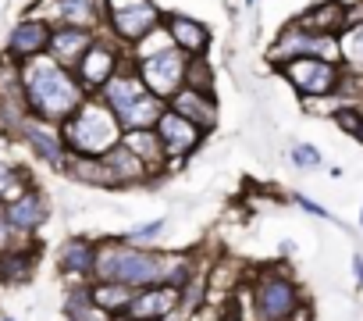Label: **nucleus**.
Returning a JSON list of instances; mask_svg holds the SVG:
<instances>
[{"label":"nucleus","instance_id":"1","mask_svg":"<svg viewBox=\"0 0 363 321\" xmlns=\"http://www.w3.org/2000/svg\"><path fill=\"white\" fill-rule=\"evenodd\" d=\"M18 82H22V93L29 100V111L61 125L65 118H72L82 100L89 97L86 86L79 82V75L65 65H57L50 54H40V58H29L18 65Z\"/></svg>","mask_w":363,"mask_h":321},{"label":"nucleus","instance_id":"2","mask_svg":"<svg viewBox=\"0 0 363 321\" xmlns=\"http://www.w3.org/2000/svg\"><path fill=\"white\" fill-rule=\"evenodd\" d=\"M174 261L178 257H167V254H157V250H139L132 243H104V246H96L93 278L125 282L132 289H143V285L167 282Z\"/></svg>","mask_w":363,"mask_h":321},{"label":"nucleus","instance_id":"3","mask_svg":"<svg viewBox=\"0 0 363 321\" xmlns=\"http://www.w3.org/2000/svg\"><path fill=\"white\" fill-rule=\"evenodd\" d=\"M61 132H65V143H68V153L75 157H104L107 150H114L125 136V129L118 125V118L107 111V104L96 97H86L82 107L61 121Z\"/></svg>","mask_w":363,"mask_h":321},{"label":"nucleus","instance_id":"4","mask_svg":"<svg viewBox=\"0 0 363 321\" xmlns=\"http://www.w3.org/2000/svg\"><path fill=\"white\" fill-rule=\"evenodd\" d=\"M96 93H100V100L107 104V111L118 118V125L125 132L128 129H153L157 118L164 114V104H167V100L153 97L143 86V79L135 75V68L132 72H114Z\"/></svg>","mask_w":363,"mask_h":321},{"label":"nucleus","instance_id":"5","mask_svg":"<svg viewBox=\"0 0 363 321\" xmlns=\"http://www.w3.org/2000/svg\"><path fill=\"white\" fill-rule=\"evenodd\" d=\"M186 65H189V54L178 50L171 40H164V47H157V50H135V58H132L135 75L160 100H167L171 93L186 86Z\"/></svg>","mask_w":363,"mask_h":321},{"label":"nucleus","instance_id":"6","mask_svg":"<svg viewBox=\"0 0 363 321\" xmlns=\"http://www.w3.org/2000/svg\"><path fill=\"white\" fill-rule=\"evenodd\" d=\"M278 72L292 82V89L303 100H320V97H335L342 89L345 68L324 58H292L285 65H278Z\"/></svg>","mask_w":363,"mask_h":321},{"label":"nucleus","instance_id":"7","mask_svg":"<svg viewBox=\"0 0 363 321\" xmlns=\"http://www.w3.org/2000/svg\"><path fill=\"white\" fill-rule=\"evenodd\" d=\"M253 307H257L260 321H289L299 310V289H296L292 275L267 268L253 285Z\"/></svg>","mask_w":363,"mask_h":321},{"label":"nucleus","instance_id":"8","mask_svg":"<svg viewBox=\"0 0 363 321\" xmlns=\"http://www.w3.org/2000/svg\"><path fill=\"white\" fill-rule=\"evenodd\" d=\"M160 8L153 4V0H135V4H118V8H107V29L114 33L118 43H143L146 36H153L160 29Z\"/></svg>","mask_w":363,"mask_h":321},{"label":"nucleus","instance_id":"9","mask_svg":"<svg viewBox=\"0 0 363 321\" xmlns=\"http://www.w3.org/2000/svg\"><path fill=\"white\" fill-rule=\"evenodd\" d=\"M18 136L33 146V153L43 160V165L68 168V143H65L61 125H54V121H47V118H40V114L29 111L22 118V125H18Z\"/></svg>","mask_w":363,"mask_h":321},{"label":"nucleus","instance_id":"10","mask_svg":"<svg viewBox=\"0 0 363 321\" xmlns=\"http://www.w3.org/2000/svg\"><path fill=\"white\" fill-rule=\"evenodd\" d=\"M50 33H54V26H50L47 18H40V15H26V18L11 29L8 47H4V58H8L11 65H22V61H29V58L47 54V47H50Z\"/></svg>","mask_w":363,"mask_h":321},{"label":"nucleus","instance_id":"11","mask_svg":"<svg viewBox=\"0 0 363 321\" xmlns=\"http://www.w3.org/2000/svg\"><path fill=\"white\" fill-rule=\"evenodd\" d=\"M153 132H157V139H160L167 160H171V157H186V153L196 150L200 139H203V129H200V125H193L189 118H182V114L171 111V107H164V114L157 118Z\"/></svg>","mask_w":363,"mask_h":321},{"label":"nucleus","instance_id":"12","mask_svg":"<svg viewBox=\"0 0 363 321\" xmlns=\"http://www.w3.org/2000/svg\"><path fill=\"white\" fill-rule=\"evenodd\" d=\"M182 307V289L171 285V282H157V285H143L135 289L125 317H135V321H164L171 317V310Z\"/></svg>","mask_w":363,"mask_h":321},{"label":"nucleus","instance_id":"13","mask_svg":"<svg viewBox=\"0 0 363 321\" xmlns=\"http://www.w3.org/2000/svg\"><path fill=\"white\" fill-rule=\"evenodd\" d=\"M118 65H121V50L114 43H107V40H93V47L79 58V65L72 72L79 75V82L86 86V93H96L118 72Z\"/></svg>","mask_w":363,"mask_h":321},{"label":"nucleus","instance_id":"14","mask_svg":"<svg viewBox=\"0 0 363 321\" xmlns=\"http://www.w3.org/2000/svg\"><path fill=\"white\" fill-rule=\"evenodd\" d=\"M160 26L167 33V40L178 47V50H186L189 58H203L207 47H211V33L203 22L189 18V15H160Z\"/></svg>","mask_w":363,"mask_h":321},{"label":"nucleus","instance_id":"15","mask_svg":"<svg viewBox=\"0 0 363 321\" xmlns=\"http://www.w3.org/2000/svg\"><path fill=\"white\" fill-rule=\"evenodd\" d=\"M167 107L178 111L182 118H189L193 125H200L203 132H211L218 125V100H214V93H200V89L182 86L178 93L167 97Z\"/></svg>","mask_w":363,"mask_h":321},{"label":"nucleus","instance_id":"16","mask_svg":"<svg viewBox=\"0 0 363 321\" xmlns=\"http://www.w3.org/2000/svg\"><path fill=\"white\" fill-rule=\"evenodd\" d=\"M93 40H96V36H93V29H82V26H54L47 54H50L57 65L75 68V65H79V58L93 47Z\"/></svg>","mask_w":363,"mask_h":321},{"label":"nucleus","instance_id":"17","mask_svg":"<svg viewBox=\"0 0 363 321\" xmlns=\"http://www.w3.org/2000/svg\"><path fill=\"white\" fill-rule=\"evenodd\" d=\"M4 218H8V225H11L15 232L33 236V232L47 222V200L29 186L22 197H15V200H8V204H4Z\"/></svg>","mask_w":363,"mask_h":321},{"label":"nucleus","instance_id":"18","mask_svg":"<svg viewBox=\"0 0 363 321\" xmlns=\"http://www.w3.org/2000/svg\"><path fill=\"white\" fill-rule=\"evenodd\" d=\"M104 165L111 172V186H132V183H146L150 179V165L135 150H128L125 143H118L114 150L104 153Z\"/></svg>","mask_w":363,"mask_h":321},{"label":"nucleus","instance_id":"19","mask_svg":"<svg viewBox=\"0 0 363 321\" xmlns=\"http://www.w3.org/2000/svg\"><path fill=\"white\" fill-rule=\"evenodd\" d=\"M54 8V26H82V29H96L100 18L107 15L104 0H47Z\"/></svg>","mask_w":363,"mask_h":321},{"label":"nucleus","instance_id":"20","mask_svg":"<svg viewBox=\"0 0 363 321\" xmlns=\"http://www.w3.org/2000/svg\"><path fill=\"white\" fill-rule=\"evenodd\" d=\"M296 22L303 29H310V33H331V36H338L345 29V0H320V4L306 8Z\"/></svg>","mask_w":363,"mask_h":321},{"label":"nucleus","instance_id":"21","mask_svg":"<svg viewBox=\"0 0 363 321\" xmlns=\"http://www.w3.org/2000/svg\"><path fill=\"white\" fill-rule=\"evenodd\" d=\"M57 264H61L65 275L89 282L93 278V268H96V246L89 239H68L61 246V254H57Z\"/></svg>","mask_w":363,"mask_h":321},{"label":"nucleus","instance_id":"22","mask_svg":"<svg viewBox=\"0 0 363 321\" xmlns=\"http://www.w3.org/2000/svg\"><path fill=\"white\" fill-rule=\"evenodd\" d=\"M89 296H93V303H96L104 314L118 317V314H125V310H128V303H132L135 289H132V285H125V282H104V278H93V282H89Z\"/></svg>","mask_w":363,"mask_h":321},{"label":"nucleus","instance_id":"23","mask_svg":"<svg viewBox=\"0 0 363 321\" xmlns=\"http://www.w3.org/2000/svg\"><path fill=\"white\" fill-rule=\"evenodd\" d=\"M33 264H36V250H26V246H8L0 250V278L18 285L33 275Z\"/></svg>","mask_w":363,"mask_h":321},{"label":"nucleus","instance_id":"24","mask_svg":"<svg viewBox=\"0 0 363 321\" xmlns=\"http://www.w3.org/2000/svg\"><path fill=\"white\" fill-rule=\"evenodd\" d=\"M121 143H125L128 150H135L150 168H160L164 160H167V153H164V146H160V139H157L153 129H128V132L121 136Z\"/></svg>","mask_w":363,"mask_h":321},{"label":"nucleus","instance_id":"25","mask_svg":"<svg viewBox=\"0 0 363 321\" xmlns=\"http://www.w3.org/2000/svg\"><path fill=\"white\" fill-rule=\"evenodd\" d=\"M68 321H111V314H104L96 303H93V296H89V285H75L72 293H68V314H65Z\"/></svg>","mask_w":363,"mask_h":321},{"label":"nucleus","instance_id":"26","mask_svg":"<svg viewBox=\"0 0 363 321\" xmlns=\"http://www.w3.org/2000/svg\"><path fill=\"white\" fill-rule=\"evenodd\" d=\"M338 43H342V68L345 72H363V22L342 29Z\"/></svg>","mask_w":363,"mask_h":321},{"label":"nucleus","instance_id":"27","mask_svg":"<svg viewBox=\"0 0 363 321\" xmlns=\"http://www.w3.org/2000/svg\"><path fill=\"white\" fill-rule=\"evenodd\" d=\"M26 190H29V179H26L22 168H15V165H0V204H8V200L22 197Z\"/></svg>","mask_w":363,"mask_h":321},{"label":"nucleus","instance_id":"28","mask_svg":"<svg viewBox=\"0 0 363 321\" xmlns=\"http://www.w3.org/2000/svg\"><path fill=\"white\" fill-rule=\"evenodd\" d=\"M186 86L200 89V93H214V72L207 65V58H189L186 65Z\"/></svg>","mask_w":363,"mask_h":321},{"label":"nucleus","instance_id":"29","mask_svg":"<svg viewBox=\"0 0 363 321\" xmlns=\"http://www.w3.org/2000/svg\"><path fill=\"white\" fill-rule=\"evenodd\" d=\"M292 165L303 168V172L317 168V165H320V150L310 146V143H296V146H292Z\"/></svg>","mask_w":363,"mask_h":321},{"label":"nucleus","instance_id":"30","mask_svg":"<svg viewBox=\"0 0 363 321\" xmlns=\"http://www.w3.org/2000/svg\"><path fill=\"white\" fill-rule=\"evenodd\" d=\"M164 218H157V222H150V225H139V229H132L128 232V243H150V239H157L160 232H164Z\"/></svg>","mask_w":363,"mask_h":321},{"label":"nucleus","instance_id":"31","mask_svg":"<svg viewBox=\"0 0 363 321\" xmlns=\"http://www.w3.org/2000/svg\"><path fill=\"white\" fill-rule=\"evenodd\" d=\"M363 22V0H356V4H345V29L349 26H359Z\"/></svg>","mask_w":363,"mask_h":321},{"label":"nucleus","instance_id":"32","mask_svg":"<svg viewBox=\"0 0 363 321\" xmlns=\"http://www.w3.org/2000/svg\"><path fill=\"white\" fill-rule=\"evenodd\" d=\"M296 204H299V207H303L306 214H317V218H328V222H331V214H328V211H324L320 204H313V200H306V197H296Z\"/></svg>","mask_w":363,"mask_h":321},{"label":"nucleus","instance_id":"33","mask_svg":"<svg viewBox=\"0 0 363 321\" xmlns=\"http://www.w3.org/2000/svg\"><path fill=\"white\" fill-rule=\"evenodd\" d=\"M352 271H356V282L363 285V257H359V254L352 257Z\"/></svg>","mask_w":363,"mask_h":321},{"label":"nucleus","instance_id":"34","mask_svg":"<svg viewBox=\"0 0 363 321\" xmlns=\"http://www.w3.org/2000/svg\"><path fill=\"white\" fill-rule=\"evenodd\" d=\"M221 321H239V314H235V310H232V314H225V317H221Z\"/></svg>","mask_w":363,"mask_h":321},{"label":"nucleus","instance_id":"35","mask_svg":"<svg viewBox=\"0 0 363 321\" xmlns=\"http://www.w3.org/2000/svg\"><path fill=\"white\" fill-rule=\"evenodd\" d=\"M114 321H135V317H125V314H118V317H114Z\"/></svg>","mask_w":363,"mask_h":321},{"label":"nucleus","instance_id":"36","mask_svg":"<svg viewBox=\"0 0 363 321\" xmlns=\"http://www.w3.org/2000/svg\"><path fill=\"white\" fill-rule=\"evenodd\" d=\"M0 321H15V317H0Z\"/></svg>","mask_w":363,"mask_h":321},{"label":"nucleus","instance_id":"37","mask_svg":"<svg viewBox=\"0 0 363 321\" xmlns=\"http://www.w3.org/2000/svg\"><path fill=\"white\" fill-rule=\"evenodd\" d=\"M246 4H253V0H246Z\"/></svg>","mask_w":363,"mask_h":321},{"label":"nucleus","instance_id":"38","mask_svg":"<svg viewBox=\"0 0 363 321\" xmlns=\"http://www.w3.org/2000/svg\"><path fill=\"white\" fill-rule=\"evenodd\" d=\"M359 222H363V214H359Z\"/></svg>","mask_w":363,"mask_h":321},{"label":"nucleus","instance_id":"39","mask_svg":"<svg viewBox=\"0 0 363 321\" xmlns=\"http://www.w3.org/2000/svg\"><path fill=\"white\" fill-rule=\"evenodd\" d=\"M65 321H68V317H65Z\"/></svg>","mask_w":363,"mask_h":321}]
</instances>
